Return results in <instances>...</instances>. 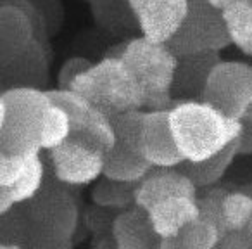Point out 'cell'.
Wrapping results in <instances>:
<instances>
[{
    "mask_svg": "<svg viewBox=\"0 0 252 249\" xmlns=\"http://www.w3.org/2000/svg\"><path fill=\"white\" fill-rule=\"evenodd\" d=\"M142 36L156 43H168L189 14L190 0H128Z\"/></svg>",
    "mask_w": 252,
    "mask_h": 249,
    "instance_id": "10",
    "label": "cell"
},
{
    "mask_svg": "<svg viewBox=\"0 0 252 249\" xmlns=\"http://www.w3.org/2000/svg\"><path fill=\"white\" fill-rule=\"evenodd\" d=\"M135 189H137V183L116 182L102 177L95 182V187L92 190V201L98 208L125 211L135 206Z\"/></svg>",
    "mask_w": 252,
    "mask_h": 249,
    "instance_id": "20",
    "label": "cell"
},
{
    "mask_svg": "<svg viewBox=\"0 0 252 249\" xmlns=\"http://www.w3.org/2000/svg\"><path fill=\"white\" fill-rule=\"evenodd\" d=\"M220 61V52H202L178 57V66H176L171 90L175 104L204 101L207 81Z\"/></svg>",
    "mask_w": 252,
    "mask_h": 249,
    "instance_id": "13",
    "label": "cell"
},
{
    "mask_svg": "<svg viewBox=\"0 0 252 249\" xmlns=\"http://www.w3.org/2000/svg\"><path fill=\"white\" fill-rule=\"evenodd\" d=\"M43 175H45V166H43V161H42V154H38L33 159L32 166H30L28 172L25 173V177H23L16 185L0 187V189L7 190L12 199H14V203L19 206V204L30 203V201L35 199V197L42 192Z\"/></svg>",
    "mask_w": 252,
    "mask_h": 249,
    "instance_id": "25",
    "label": "cell"
},
{
    "mask_svg": "<svg viewBox=\"0 0 252 249\" xmlns=\"http://www.w3.org/2000/svg\"><path fill=\"white\" fill-rule=\"evenodd\" d=\"M169 127L183 159L200 163L238 141L244 125L207 102L195 101L176 102L169 109Z\"/></svg>",
    "mask_w": 252,
    "mask_h": 249,
    "instance_id": "1",
    "label": "cell"
},
{
    "mask_svg": "<svg viewBox=\"0 0 252 249\" xmlns=\"http://www.w3.org/2000/svg\"><path fill=\"white\" fill-rule=\"evenodd\" d=\"M49 158L56 178L66 185H90L104 177L105 154L76 139L49 151Z\"/></svg>",
    "mask_w": 252,
    "mask_h": 249,
    "instance_id": "9",
    "label": "cell"
},
{
    "mask_svg": "<svg viewBox=\"0 0 252 249\" xmlns=\"http://www.w3.org/2000/svg\"><path fill=\"white\" fill-rule=\"evenodd\" d=\"M242 135L238 139V154H252V121H242Z\"/></svg>",
    "mask_w": 252,
    "mask_h": 249,
    "instance_id": "29",
    "label": "cell"
},
{
    "mask_svg": "<svg viewBox=\"0 0 252 249\" xmlns=\"http://www.w3.org/2000/svg\"><path fill=\"white\" fill-rule=\"evenodd\" d=\"M223 232L220 225L199 216L195 221L187 225L178 235V241L183 249H216L220 244Z\"/></svg>",
    "mask_w": 252,
    "mask_h": 249,
    "instance_id": "23",
    "label": "cell"
},
{
    "mask_svg": "<svg viewBox=\"0 0 252 249\" xmlns=\"http://www.w3.org/2000/svg\"><path fill=\"white\" fill-rule=\"evenodd\" d=\"M166 45L176 57L226 49L231 45V38L223 12L213 9L206 0H190L185 21Z\"/></svg>",
    "mask_w": 252,
    "mask_h": 249,
    "instance_id": "7",
    "label": "cell"
},
{
    "mask_svg": "<svg viewBox=\"0 0 252 249\" xmlns=\"http://www.w3.org/2000/svg\"><path fill=\"white\" fill-rule=\"evenodd\" d=\"M224 25L230 33L231 43L249 54L252 49V0H240L223 11Z\"/></svg>",
    "mask_w": 252,
    "mask_h": 249,
    "instance_id": "19",
    "label": "cell"
},
{
    "mask_svg": "<svg viewBox=\"0 0 252 249\" xmlns=\"http://www.w3.org/2000/svg\"><path fill=\"white\" fill-rule=\"evenodd\" d=\"M142 152L152 168H178L185 163L169 127V111H144Z\"/></svg>",
    "mask_w": 252,
    "mask_h": 249,
    "instance_id": "11",
    "label": "cell"
},
{
    "mask_svg": "<svg viewBox=\"0 0 252 249\" xmlns=\"http://www.w3.org/2000/svg\"><path fill=\"white\" fill-rule=\"evenodd\" d=\"M111 234L116 249H161L162 244L149 213L138 206L119 211L112 220Z\"/></svg>",
    "mask_w": 252,
    "mask_h": 249,
    "instance_id": "14",
    "label": "cell"
},
{
    "mask_svg": "<svg viewBox=\"0 0 252 249\" xmlns=\"http://www.w3.org/2000/svg\"><path fill=\"white\" fill-rule=\"evenodd\" d=\"M2 68H14V87H28V88H40L43 81H47L49 74V61L45 56V47L33 40V43L16 59L4 64Z\"/></svg>",
    "mask_w": 252,
    "mask_h": 249,
    "instance_id": "17",
    "label": "cell"
},
{
    "mask_svg": "<svg viewBox=\"0 0 252 249\" xmlns=\"http://www.w3.org/2000/svg\"><path fill=\"white\" fill-rule=\"evenodd\" d=\"M242 234H244L245 241H247L249 249H252V220L249 221V225H247V227H245L244 230H242Z\"/></svg>",
    "mask_w": 252,
    "mask_h": 249,
    "instance_id": "32",
    "label": "cell"
},
{
    "mask_svg": "<svg viewBox=\"0 0 252 249\" xmlns=\"http://www.w3.org/2000/svg\"><path fill=\"white\" fill-rule=\"evenodd\" d=\"M147 213L159 237L173 239L200 216V208L195 197H171L152 206Z\"/></svg>",
    "mask_w": 252,
    "mask_h": 249,
    "instance_id": "16",
    "label": "cell"
},
{
    "mask_svg": "<svg viewBox=\"0 0 252 249\" xmlns=\"http://www.w3.org/2000/svg\"><path fill=\"white\" fill-rule=\"evenodd\" d=\"M0 249H26V248L19 244H0Z\"/></svg>",
    "mask_w": 252,
    "mask_h": 249,
    "instance_id": "34",
    "label": "cell"
},
{
    "mask_svg": "<svg viewBox=\"0 0 252 249\" xmlns=\"http://www.w3.org/2000/svg\"><path fill=\"white\" fill-rule=\"evenodd\" d=\"M206 2H207V4H209L213 9H216V11L223 12V11H226L228 7H231L233 4L240 2V0H206Z\"/></svg>",
    "mask_w": 252,
    "mask_h": 249,
    "instance_id": "30",
    "label": "cell"
},
{
    "mask_svg": "<svg viewBox=\"0 0 252 249\" xmlns=\"http://www.w3.org/2000/svg\"><path fill=\"white\" fill-rule=\"evenodd\" d=\"M36 40L33 19L18 5L0 2V66L21 56Z\"/></svg>",
    "mask_w": 252,
    "mask_h": 249,
    "instance_id": "15",
    "label": "cell"
},
{
    "mask_svg": "<svg viewBox=\"0 0 252 249\" xmlns=\"http://www.w3.org/2000/svg\"><path fill=\"white\" fill-rule=\"evenodd\" d=\"M242 190H245V192H247L249 196L252 197V182H251V183H247L245 187H242Z\"/></svg>",
    "mask_w": 252,
    "mask_h": 249,
    "instance_id": "35",
    "label": "cell"
},
{
    "mask_svg": "<svg viewBox=\"0 0 252 249\" xmlns=\"http://www.w3.org/2000/svg\"><path fill=\"white\" fill-rule=\"evenodd\" d=\"M71 119L69 114L59 107L57 104H50L45 114L42 134V151H52V149L63 145L71 137Z\"/></svg>",
    "mask_w": 252,
    "mask_h": 249,
    "instance_id": "24",
    "label": "cell"
},
{
    "mask_svg": "<svg viewBox=\"0 0 252 249\" xmlns=\"http://www.w3.org/2000/svg\"><path fill=\"white\" fill-rule=\"evenodd\" d=\"M240 121H252V102H251V104H249L247 111L244 112V116H242Z\"/></svg>",
    "mask_w": 252,
    "mask_h": 249,
    "instance_id": "33",
    "label": "cell"
},
{
    "mask_svg": "<svg viewBox=\"0 0 252 249\" xmlns=\"http://www.w3.org/2000/svg\"><path fill=\"white\" fill-rule=\"evenodd\" d=\"M32 244L71 242L78 228L80 211L73 196L61 189L42 190L26 208Z\"/></svg>",
    "mask_w": 252,
    "mask_h": 249,
    "instance_id": "5",
    "label": "cell"
},
{
    "mask_svg": "<svg viewBox=\"0 0 252 249\" xmlns=\"http://www.w3.org/2000/svg\"><path fill=\"white\" fill-rule=\"evenodd\" d=\"M121 59L144 94V111H169L175 106L171 90L178 57L166 43L137 36L123 43Z\"/></svg>",
    "mask_w": 252,
    "mask_h": 249,
    "instance_id": "4",
    "label": "cell"
},
{
    "mask_svg": "<svg viewBox=\"0 0 252 249\" xmlns=\"http://www.w3.org/2000/svg\"><path fill=\"white\" fill-rule=\"evenodd\" d=\"M247 56H251V57H252V49H251V52H249V54H247Z\"/></svg>",
    "mask_w": 252,
    "mask_h": 249,
    "instance_id": "36",
    "label": "cell"
},
{
    "mask_svg": "<svg viewBox=\"0 0 252 249\" xmlns=\"http://www.w3.org/2000/svg\"><path fill=\"white\" fill-rule=\"evenodd\" d=\"M26 249H73V242H63V244H32Z\"/></svg>",
    "mask_w": 252,
    "mask_h": 249,
    "instance_id": "31",
    "label": "cell"
},
{
    "mask_svg": "<svg viewBox=\"0 0 252 249\" xmlns=\"http://www.w3.org/2000/svg\"><path fill=\"white\" fill-rule=\"evenodd\" d=\"M42 152L33 154H4L0 152V187H12L25 177L33 159Z\"/></svg>",
    "mask_w": 252,
    "mask_h": 249,
    "instance_id": "26",
    "label": "cell"
},
{
    "mask_svg": "<svg viewBox=\"0 0 252 249\" xmlns=\"http://www.w3.org/2000/svg\"><path fill=\"white\" fill-rule=\"evenodd\" d=\"M197 187L182 170L154 168L135 189V206L149 211L158 203L171 197H195Z\"/></svg>",
    "mask_w": 252,
    "mask_h": 249,
    "instance_id": "12",
    "label": "cell"
},
{
    "mask_svg": "<svg viewBox=\"0 0 252 249\" xmlns=\"http://www.w3.org/2000/svg\"><path fill=\"white\" fill-rule=\"evenodd\" d=\"M111 119L116 130V144L105 154L104 177L125 183L142 182L154 170L142 152L144 111H130Z\"/></svg>",
    "mask_w": 252,
    "mask_h": 249,
    "instance_id": "6",
    "label": "cell"
},
{
    "mask_svg": "<svg viewBox=\"0 0 252 249\" xmlns=\"http://www.w3.org/2000/svg\"><path fill=\"white\" fill-rule=\"evenodd\" d=\"M252 220V197L245 190L226 192L221 204V228L226 232H240Z\"/></svg>",
    "mask_w": 252,
    "mask_h": 249,
    "instance_id": "21",
    "label": "cell"
},
{
    "mask_svg": "<svg viewBox=\"0 0 252 249\" xmlns=\"http://www.w3.org/2000/svg\"><path fill=\"white\" fill-rule=\"evenodd\" d=\"M49 99L57 104L59 107H63L64 111L69 114L71 119V135H78L87 128L88 121H90L92 114H94L95 107L83 97V95L76 94L74 90H47Z\"/></svg>",
    "mask_w": 252,
    "mask_h": 249,
    "instance_id": "22",
    "label": "cell"
},
{
    "mask_svg": "<svg viewBox=\"0 0 252 249\" xmlns=\"http://www.w3.org/2000/svg\"><path fill=\"white\" fill-rule=\"evenodd\" d=\"M52 101L42 88H7L0 94V152H42L45 114Z\"/></svg>",
    "mask_w": 252,
    "mask_h": 249,
    "instance_id": "2",
    "label": "cell"
},
{
    "mask_svg": "<svg viewBox=\"0 0 252 249\" xmlns=\"http://www.w3.org/2000/svg\"><path fill=\"white\" fill-rule=\"evenodd\" d=\"M216 249H249L247 241H245L244 234L240 232H226L221 237L220 244Z\"/></svg>",
    "mask_w": 252,
    "mask_h": 249,
    "instance_id": "28",
    "label": "cell"
},
{
    "mask_svg": "<svg viewBox=\"0 0 252 249\" xmlns=\"http://www.w3.org/2000/svg\"><path fill=\"white\" fill-rule=\"evenodd\" d=\"M92 66H94V63L83 56H74L66 59L63 66H61L59 74H57V83H59L57 88H61V90H71L74 80L78 76H81L85 71L90 70Z\"/></svg>",
    "mask_w": 252,
    "mask_h": 249,
    "instance_id": "27",
    "label": "cell"
},
{
    "mask_svg": "<svg viewBox=\"0 0 252 249\" xmlns=\"http://www.w3.org/2000/svg\"><path fill=\"white\" fill-rule=\"evenodd\" d=\"M204 102L240 121L252 102V66L240 61H220L207 81Z\"/></svg>",
    "mask_w": 252,
    "mask_h": 249,
    "instance_id": "8",
    "label": "cell"
},
{
    "mask_svg": "<svg viewBox=\"0 0 252 249\" xmlns=\"http://www.w3.org/2000/svg\"><path fill=\"white\" fill-rule=\"evenodd\" d=\"M237 156H238V141H235L226 149L211 156L206 161H200V163L185 161L183 165L178 166V170H182L195 183L197 189H202V187H211L216 182H220Z\"/></svg>",
    "mask_w": 252,
    "mask_h": 249,
    "instance_id": "18",
    "label": "cell"
},
{
    "mask_svg": "<svg viewBox=\"0 0 252 249\" xmlns=\"http://www.w3.org/2000/svg\"><path fill=\"white\" fill-rule=\"evenodd\" d=\"M71 90L107 116L144 111V94L121 57L105 56L74 80Z\"/></svg>",
    "mask_w": 252,
    "mask_h": 249,
    "instance_id": "3",
    "label": "cell"
}]
</instances>
